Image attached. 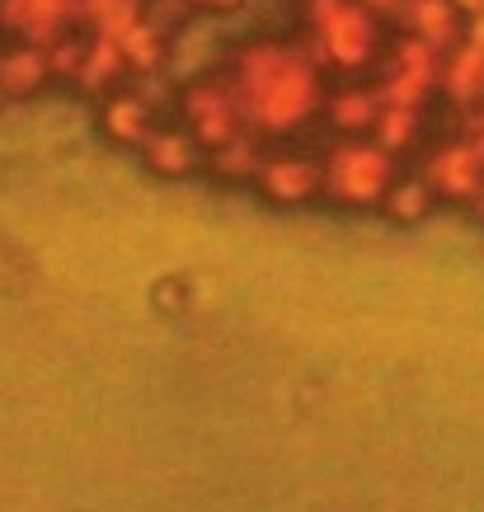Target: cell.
<instances>
[{
    "label": "cell",
    "mask_w": 484,
    "mask_h": 512,
    "mask_svg": "<svg viewBox=\"0 0 484 512\" xmlns=\"http://www.w3.org/2000/svg\"><path fill=\"white\" fill-rule=\"evenodd\" d=\"M456 5H461V10H466L470 19H475V15H484V0H456Z\"/></svg>",
    "instance_id": "cell-1"
}]
</instances>
